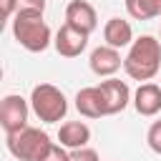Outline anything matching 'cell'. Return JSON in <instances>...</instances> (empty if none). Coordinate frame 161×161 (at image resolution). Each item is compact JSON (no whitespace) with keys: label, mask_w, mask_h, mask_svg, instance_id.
Returning <instances> with one entry per match:
<instances>
[{"label":"cell","mask_w":161,"mask_h":161,"mask_svg":"<svg viewBox=\"0 0 161 161\" xmlns=\"http://www.w3.org/2000/svg\"><path fill=\"white\" fill-rule=\"evenodd\" d=\"M123 70L131 80L138 83L153 80L161 70V40H156L153 35L136 38L123 58Z\"/></svg>","instance_id":"1"},{"label":"cell","mask_w":161,"mask_h":161,"mask_svg":"<svg viewBox=\"0 0 161 161\" xmlns=\"http://www.w3.org/2000/svg\"><path fill=\"white\" fill-rule=\"evenodd\" d=\"M13 38L28 53H43L53 43V33H50L48 23L43 20V10L20 8L13 15Z\"/></svg>","instance_id":"2"},{"label":"cell","mask_w":161,"mask_h":161,"mask_svg":"<svg viewBox=\"0 0 161 161\" xmlns=\"http://www.w3.org/2000/svg\"><path fill=\"white\" fill-rule=\"evenodd\" d=\"M5 146L18 161H40L48 153V148L53 146V141L45 131L35 128V126H25L23 131L8 133Z\"/></svg>","instance_id":"3"},{"label":"cell","mask_w":161,"mask_h":161,"mask_svg":"<svg viewBox=\"0 0 161 161\" xmlns=\"http://www.w3.org/2000/svg\"><path fill=\"white\" fill-rule=\"evenodd\" d=\"M30 108L43 123H58L68 113V98L58 86L38 83L30 93Z\"/></svg>","instance_id":"4"},{"label":"cell","mask_w":161,"mask_h":161,"mask_svg":"<svg viewBox=\"0 0 161 161\" xmlns=\"http://www.w3.org/2000/svg\"><path fill=\"white\" fill-rule=\"evenodd\" d=\"M30 101H25L23 96L18 93H8L0 103V126L8 133H15V131H23L28 126V116H30Z\"/></svg>","instance_id":"5"},{"label":"cell","mask_w":161,"mask_h":161,"mask_svg":"<svg viewBox=\"0 0 161 161\" xmlns=\"http://www.w3.org/2000/svg\"><path fill=\"white\" fill-rule=\"evenodd\" d=\"M53 45H55L58 55H63V58H78L86 50V45H88V33H83V30L63 23L60 30L53 38Z\"/></svg>","instance_id":"6"},{"label":"cell","mask_w":161,"mask_h":161,"mask_svg":"<svg viewBox=\"0 0 161 161\" xmlns=\"http://www.w3.org/2000/svg\"><path fill=\"white\" fill-rule=\"evenodd\" d=\"M101 93H103V101H106V111L108 116H116L121 111H126V106L133 101L131 96V88L126 80H118V78H106L98 83Z\"/></svg>","instance_id":"7"},{"label":"cell","mask_w":161,"mask_h":161,"mask_svg":"<svg viewBox=\"0 0 161 161\" xmlns=\"http://www.w3.org/2000/svg\"><path fill=\"white\" fill-rule=\"evenodd\" d=\"M88 65H91V70H93L98 78H113V75L123 68V58H121V50H118V48L98 45V48L91 53Z\"/></svg>","instance_id":"8"},{"label":"cell","mask_w":161,"mask_h":161,"mask_svg":"<svg viewBox=\"0 0 161 161\" xmlns=\"http://www.w3.org/2000/svg\"><path fill=\"white\" fill-rule=\"evenodd\" d=\"M65 23L83 30V33H93L98 28V15H96V8L86 0H70L68 8H65Z\"/></svg>","instance_id":"9"},{"label":"cell","mask_w":161,"mask_h":161,"mask_svg":"<svg viewBox=\"0 0 161 161\" xmlns=\"http://www.w3.org/2000/svg\"><path fill=\"white\" fill-rule=\"evenodd\" d=\"M131 103H133L136 113H141V116H146V118L156 116V113L161 111V86L153 83V80L141 83V86L136 88Z\"/></svg>","instance_id":"10"},{"label":"cell","mask_w":161,"mask_h":161,"mask_svg":"<svg viewBox=\"0 0 161 161\" xmlns=\"http://www.w3.org/2000/svg\"><path fill=\"white\" fill-rule=\"evenodd\" d=\"M75 108L80 116L86 118H103L108 116L106 111V101H103V93L98 86H86L75 93Z\"/></svg>","instance_id":"11"},{"label":"cell","mask_w":161,"mask_h":161,"mask_svg":"<svg viewBox=\"0 0 161 161\" xmlns=\"http://www.w3.org/2000/svg\"><path fill=\"white\" fill-rule=\"evenodd\" d=\"M103 40H106V45L121 50V48H128L136 38H133V28H131L128 20H123V18H108L106 25H103Z\"/></svg>","instance_id":"12"},{"label":"cell","mask_w":161,"mask_h":161,"mask_svg":"<svg viewBox=\"0 0 161 161\" xmlns=\"http://www.w3.org/2000/svg\"><path fill=\"white\" fill-rule=\"evenodd\" d=\"M88 141H91V128L83 121H65L58 128V143H63L68 151L83 148V146H88Z\"/></svg>","instance_id":"13"},{"label":"cell","mask_w":161,"mask_h":161,"mask_svg":"<svg viewBox=\"0 0 161 161\" xmlns=\"http://www.w3.org/2000/svg\"><path fill=\"white\" fill-rule=\"evenodd\" d=\"M126 13L133 20H151L161 18V0H123Z\"/></svg>","instance_id":"14"},{"label":"cell","mask_w":161,"mask_h":161,"mask_svg":"<svg viewBox=\"0 0 161 161\" xmlns=\"http://www.w3.org/2000/svg\"><path fill=\"white\" fill-rule=\"evenodd\" d=\"M146 143H148V148H151L153 153L161 156V121H153V123L148 126V131H146Z\"/></svg>","instance_id":"15"},{"label":"cell","mask_w":161,"mask_h":161,"mask_svg":"<svg viewBox=\"0 0 161 161\" xmlns=\"http://www.w3.org/2000/svg\"><path fill=\"white\" fill-rule=\"evenodd\" d=\"M40 161H70V151H68L63 143H55V141H53V146L48 148V153H45Z\"/></svg>","instance_id":"16"},{"label":"cell","mask_w":161,"mask_h":161,"mask_svg":"<svg viewBox=\"0 0 161 161\" xmlns=\"http://www.w3.org/2000/svg\"><path fill=\"white\" fill-rule=\"evenodd\" d=\"M70 161H101V156H98L96 148L83 146V148H73L70 151Z\"/></svg>","instance_id":"17"},{"label":"cell","mask_w":161,"mask_h":161,"mask_svg":"<svg viewBox=\"0 0 161 161\" xmlns=\"http://www.w3.org/2000/svg\"><path fill=\"white\" fill-rule=\"evenodd\" d=\"M3 3V18H13L20 10V0H0Z\"/></svg>","instance_id":"18"},{"label":"cell","mask_w":161,"mask_h":161,"mask_svg":"<svg viewBox=\"0 0 161 161\" xmlns=\"http://www.w3.org/2000/svg\"><path fill=\"white\" fill-rule=\"evenodd\" d=\"M20 8H33V10L45 13V0H20Z\"/></svg>","instance_id":"19"},{"label":"cell","mask_w":161,"mask_h":161,"mask_svg":"<svg viewBox=\"0 0 161 161\" xmlns=\"http://www.w3.org/2000/svg\"><path fill=\"white\" fill-rule=\"evenodd\" d=\"M158 38H161V28H158Z\"/></svg>","instance_id":"20"}]
</instances>
